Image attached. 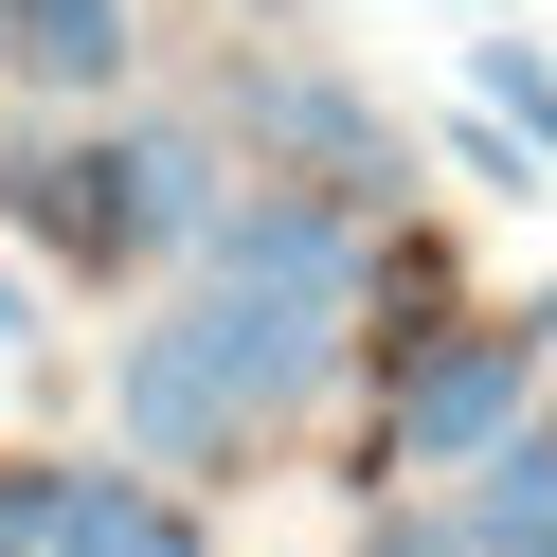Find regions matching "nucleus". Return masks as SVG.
I'll use <instances>...</instances> for the list:
<instances>
[{
	"instance_id": "f257e3e1",
	"label": "nucleus",
	"mask_w": 557,
	"mask_h": 557,
	"mask_svg": "<svg viewBox=\"0 0 557 557\" xmlns=\"http://www.w3.org/2000/svg\"><path fill=\"white\" fill-rule=\"evenodd\" d=\"M540 360H557V306H468V324H413V360L377 377L360 485H449L468 449H504L521 413H540Z\"/></svg>"
},
{
	"instance_id": "f03ea898",
	"label": "nucleus",
	"mask_w": 557,
	"mask_h": 557,
	"mask_svg": "<svg viewBox=\"0 0 557 557\" xmlns=\"http://www.w3.org/2000/svg\"><path fill=\"white\" fill-rule=\"evenodd\" d=\"M198 288H270V306L360 324V306L396 288V252H377V216H360V198H324V181H234L216 234H198Z\"/></svg>"
},
{
	"instance_id": "7ed1b4c3",
	"label": "nucleus",
	"mask_w": 557,
	"mask_h": 557,
	"mask_svg": "<svg viewBox=\"0 0 557 557\" xmlns=\"http://www.w3.org/2000/svg\"><path fill=\"white\" fill-rule=\"evenodd\" d=\"M216 145H252V181H324V198H360V216L413 181L396 109H377L360 73H324V54H252V73H234V109H216Z\"/></svg>"
},
{
	"instance_id": "20e7f679",
	"label": "nucleus",
	"mask_w": 557,
	"mask_h": 557,
	"mask_svg": "<svg viewBox=\"0 0 557 557\" xmlns=\"http://www.w3.org/2000/svg\"><path fill=\"white\" fill-rule=\"evenodd\" d=\"M109 432H126V468H162V485H216V468H252V413H234V377L216 360H198V324H181V306H162V324H126V360H109Z\"/></svg>"
},
{
	"instance_id": "39448f33",
	"label": "nucleus",
	"mask_w": 557,
	"mask_h": 557,
	"mask_svg": "<svg viewBox=\"0 0 557 557\" xmlns=\"http://www.w3.org/2000/svg\"><path fill=\"white\" fill-rule=\"evenodd\" d=\"M216 198H234V145L216 126H109V216H126V270H198V234H216Z\"/></svg>"
},
{
	"instance_id": "423d86ee",
	"label": "nucleus",
	"mask_w": 557,
	"mask_h": 557,
	"mask_svg": "<svg viewBox=\"0 0 557 557\" xmlns=\"http://www.w3.org/2000/svg\"><path fill=\"white\" fill-rule=\"evenodd\" d=\"M37 557H216V521H198L162 468H54Z\"/></svg>"
},
{
	"instance_id": "0eeeda50",
	"label": "nucleus",
	"mask_w": 557,
	"mask_h": 557,
	"mask_svg": "<svg viewBox=\"0 0 557 557\" xmlns=\"http://www.w3.org/2000/svg\"><path fill=\"white\" fill-rule=\"evenodd\" d=\"M0 216L37 234L54 270H126V216H109V145H54V126H18V145H0Z\"/></svg>"
},
{
	"instance_id": "6e6552de",
	"label": "nucleus",
	"mask_w": 557,
	"mask_h": 557,
	"mask_svg": "<svg viewBox=\"0 0 557 557\" xmlns=\"http://www.w3.org/2000/svg\"><path fill=\"white\" fill-rule=\"evenodd\" d=\"M126 54H145V0H0V73L54 109H109Z\"/></svg>"
},
{
	"instance_id": "1a4fd4ad",
	"label": "nucleus",
	"mask_w": 557,
	"mask_h": 557,
	"mask_svg": "<svg viewBox=\"0 0 557 557\" xmlns=\"http://www.w3.org/2000/svg\"><path fill=\"white\" fill-rule=\"evenodd\" d=\"M449 540H468V557H557V432H540V413L449 468Z\"/></svg>"
},
{
	"instance_id": "9d476101",
	"label": "nucleus",
	"mask_w": 557,
	"mask_h": 557,
	"mask_svg": "<svg viewBox=\"0 0 557 557\" xmlns=\"http://www.w3.org/2000/svg\"><path fill=\"white\" fill-rule=\"evenodd\" d=\"M468 90H485V109H504L521 145L557 162V54H540V37H468Z\"/></svg>"
},
{
	"instance_id": "9b49d317",
	"label": "nucleus",
	"mask_w": 557,
	"mask_h": 557,
	"mask_svg": "<svg viewBox=\"0 0 557 557\" xmlns=\"http://www.w3.org/2000/svg\"><path fill=\"white\" fill-rule=\"evenodd\" d=\"M449 162H468V181H485V198H540V145H521V126H504V109H468V126H449Z\"/></svg>"
},
{
	"instance_id": "f8f14e48",
	"label": "nucleus",
	"mask_w": 557,
	"mask_h": 557,
	"mask_svg": "<svg viewBox=\"0 0 557 557\" xmlns=\"http://www.w3.org/2000/svg\"><path fill=\"white\" fill-rule=\"evenodd\" d=\"M0 342H54V288H37L18 252H0Z\"/></svg>"
}]
</instances>
